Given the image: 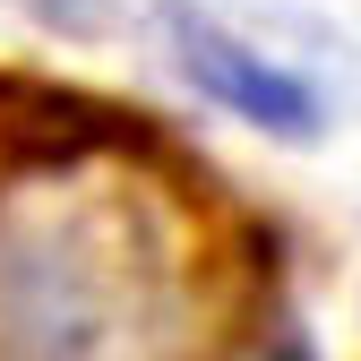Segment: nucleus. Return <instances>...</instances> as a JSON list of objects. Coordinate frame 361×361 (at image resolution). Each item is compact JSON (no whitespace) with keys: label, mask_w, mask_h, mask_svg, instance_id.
Instances as JSON below:
<instances>
[{"label":"nucleus","mask_w":361,"mask_h":361,"mask_svg":"<svg viewBox=\"0 0 361 361\" xmlns=\"http://www.w3.org/2000/svg\"><path fill=\"white\" fill-rule=\"evenodd\" d=\"M155 35H164V61L190 95L224 121L258 129L276 147H310L327 138V95L310 86L293 61H276L267 43H250L241 26H224L207 0H164L155 9Z\"/></svg>","instance_id":"obj_2"},{"label":"nucleus","mask_w":361,"mask_h":361,"mask_svg":"<svg viewBox=\"0 0 361 361\" xmlns=\"http://www.w3.org/2000/svg\"><path fill=\"white\" fill-rule=\"evenodd\" d=\"M172 224L112 198H52L0 233V353L9 361H147L180 310Z\"/></svg>","instance_id":"obj_1"}]
</instances>
